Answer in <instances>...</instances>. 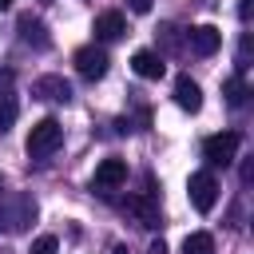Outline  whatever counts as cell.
I'll use <instances>...</instances> for the list:
<instances>
[{"instance_id":"obj_1","label":"cell","mask_w":254,"mask_h":254,"mask_svg":"<svg viewBox=\"0 0 254 254\" xmlns=\"http://www.w3.org/2000/svg\"><path fill=\"white\" fill-rule=\"evenodd\" d=\"M60 143H64V127H60V119H52V115L40 119V123L28 131V155H32V159H48Z\"/></svg>"},{"instance_id":"obj_2","label":"cell","mask_w":254,"mask_h":254,"mask_svg":"<svg viewBox=\"0 0 254 254\" xmlns=\"http://www.w3.org/2000/svg\"><path fill=\"white\" fill-rule=\"evenodd\" d=\"M187 190H190V206H194L198 214L214 210V202H218V179H214L210 171H194L190 183H187Z\"/></svg>"},{"instance_id":"obj_3","label":"cell","mask_w":254,"mask_h":254,"mask_svg":"<svg viewBox=\"0 0 254 254\" xmlns=\"http://www.w3.org/2000/svg\"><path fill=\"white\" fill-rule=\"evenodd\" d=\"M234 155H238V135H234V131L210 135V139L202 143V159H206L210 167H230V163H234Z\"/></svg>"},{"instance_id":"obj_4","label":"cell","mask_w":254,"mask_h":254,"mask_svg":"<svg viewBox=\"0 0 254 254\" xmlns=\"http://www.w3.org/2000/svg\"><path fill=\"white\" fill-rule=\"evenodd\" d=\"M107 52L99 48V44H83L79 52H75V71L83 75V79H103L107 75Z\"/></svg>"},{"instance_id":"obj_5","label":"cell","mask_w":254,"mask_h":254,"mask_svg":"<svg viewBox=\"0 0 254 254\" xmlns=\"http://www.w3.org/2000/svg\"><path fill=\"white\" fill-rule=\"evenodd\" d=\"M32 95L36 99H48V103H67L71 99V83L64 75H40L32 83Z\"/></svg>"},{"instance_id":"obj_6","label":"cell","mask_w":254,"mask_h":254,"mask_svg":"<svg viewBox=\"0 0 254 254\" xmlns=\"http://www.w3.org/2000/svg\"><path fill=\"white\" fill-rule=\"evenodd\" d=\"M187 40H190V52H194V56H214V52L222 48V32H218L214 24H198V28H190Z\"/></svg>"},{"instance_id":"obj_7","label":"cell","mask_w":254,"mask_h":254,"mask_svg":"<svg viewBox=\"0 0 254 254\" xmlns=\"http://www.w3.org/2000/svg\"><path fill=\"white\" fill-rule=\"evenodd\" d=\"M127 210L135 214V222L139 226H147V230H155V226H163V214H159V202L151 198V194H131L127 198Z\"/></svg>"},{"instance_id":"obj_8","label":"cell","mask_w":254,"mask_h":254,"mask_svg":"<svg viewBox=\"0 0 254 254\" xmlns=\"http://www.w3.org/2000/svg\"><path fill=\"white\" fill-rule=\"evenodd\" d=\"M99 190H115V187H123L127 183V163L123 159H103L99 167H95V179H91Z\"/></svg>"},{"instance_id":"obj_9","label":"cell","mask_w":254,"mask_h":254,"mask_svg":"<svg viewBox=\"0 0 254 254\" xmlns=\"http://www.w3.org/2000/svg\"><path fill=\"white\" fill-rule=\"evenodd\" d=\"M131 67H135V75H143V79H163V71H167L163 56L151 52V48H139V52L131 56Z\"/></svg>"},{"instance_id":"obj_10","label":"cell","mask_w":254,"mask_h":254,"mask_svg":"<svg viewBox=\"0 0 254 254\" xmlns=\"http://www.w3.org/2000/svg\"><path fill=\"white\" fill-rule=\"evenodd\" d=\"M175 103H179L183 111H198V107H202V87H198L190 75H179V79H175Z\"/></svg>"},{"instance_id":"obj_11","label":"cell","mask_w":254,"mask_h":254,"mask_svg":"<svg viewBox=\"0 0 254 254\" xmlns=\"http://www.w3.org/2000/svg\"><path fill=\"white\" fill-rule=\"evenodd\" d=\"M0 218H4L12 230H24V226L36 218V202H32L28 194H16V198H12V210H8V214L0 210Z\"/></svg>"},{"instance_id":"obj_12","label":"cell","mask_w":254,"mask_h":254,"mask_svg":"<svg viewBox=\"0 0 254 254\" xmlns=\"http://www.w3.org/2000/svg\"><path fill=\"white\" fill-rule=\"evenodd\" d=\"M123 32H127L123 12H99L95 16V40H119Z\"/></svg>"},{"instance_id":"obj_13","label":"cell","mask_w":254,"mask_h":254,"mask_svg":"<svg viewBox=\"0 0 254 254\" xmlns=\"http://www.w3.org/2000/svg\"><path fill=\"white\" fill-rule=\"evenodd\" d=\"M20 40H24V44H36V48H48L44 24H40V20H32V16H24V20H20Z\"/></svg>"},{"instance_id":"obj_14","label":"cell","mask_w":254,"mask_h":254,"mask_svg":"<svg viewBox=\"0 0 254 254\" xmlns=\"http://www.w3.org/2000/svg\"><path fill=\"white\" fill-rule=\"evenodd\" d=\"M183 254H214V238H210L206 230H194V234H187Z\"/></svg>"},{"instance_id":"obj_15","label":"cell","mask_w":254,"mask_h":254,"mask_svg":"<svg viewBox=\"0 0 254 254\" xmlns=\"http://www.w3.org/2000/svg\"><path fill=\"white\" fill-rule=\"evenodd\" d=\"M222 95H226V103H230V107H242L250 91H246V83H242V75H230V79L222 83Z\"/></svg>"},{"instance_id":"obj_16","label":"cell","mask_w":254,"mask_h":254,"mask_svg":"<svg viewBox=\"0 0 254 254\" xmlns=\"http://www.w3.org/2000/svg\"><path fill=\"white\" fill-rule=\"evenodd\" d=\"M16 123V99L12 95H0V131H8Z\"/></svg>"},{"instance_id":"obj_17","label":"cell","mask_w":254,"mask_h":254,"mask_svg":"<svg viewBox=\"0 0 254 254\" xmlns=\"http://www.w3.org/2000/svg\"><path fill=\"white\" fill-rule=\"evenodd\" d=\"M56 250H60V238H56V234H40L28 254H56Z\"/></svg>"},{"instance_id":"obj_18","label":"cell","mask_w":254,"mask_h":254,"mask_svg":"<svg viewBox=\"0 0 254 254\" xmlns=\"http://www.w3.org/2000/svg\"><path fill=\"white\" fill-rule=\"evenodd\" d=\"M127 4H131V12H151L155 0H127Z\"/></svg>"},{"instance_id":"obj_19","label":"cell","mask_w":254,"mask_h":254,"mask_svg":"<svg viewBox=\"0 0 254 254\" xmlns=\"http://www.w3.org/2000/svg\"><path fill=\"white\" fill-rule=\"evenodd\" d=\"M8 8H12V0H0V12H8Z\"/></svg>"},{"instance_id":"obj_20","label":"cell","mask_w":254,"mask_h":254,"mask_svg":"<svg viewBox=\"0 0 254 254\" xmlns=\"http://www.w3.org/2000/svg\"><path fill=\"white\" fill-rule=\"evenodd\" d=\"M115 254H127V250H123V246H119V250H115Z\"/></svg>"},{"instance_id":"obj_21","label":"cell","mask_w":254,"mask_h":254,"mask_svg":"<svg viewBox=\"0 0 254 254\" xmlns=\"http://www.w3.org/2000/svg\"><path fill=\"white\" fill-rule=\"evenodd\" d=\"M0 222H4V218H0Z\"/></svg>"}]
</instances>
